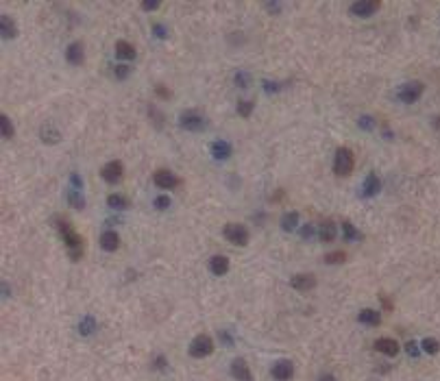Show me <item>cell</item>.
<instances>
[{"label":"cell","mask_w":440,"mask_h":381,"mask_svg":"<svg viewBox=\"0 0 440 381\" xmlns=\"http://www.w3.org/2000/svg\"><path fill=\"white\" fill-rule=\"evenodd\" d=\"M114 74H116V79H118V81H122V79H126V76L131 74V68L126 63H120V65H116V68H114Z\"/></svg>","instance_id":"35"},{"label":"cell","mask_w":440,"mask_h":381,"mask_svg":"<svg viewBox=\"0 0 440 381\" xmlns=\"http://www.w3.org/2000/svg\"><path fill=\"white\" fill-rule=\"evenodd\" d=\"M100 246H103V251H118L120 246V235L116 231H111V229H107V231L100 233Z\"/></svg>","instance_id":"17"},{"label":"cell","mask_w":440,"mask_h":381,"mask_svg":"<svg viewBox=\"0 0 440 381\" xmlns=\"http://www.w3.org/2000/svg\"><path fill=\"white\" fill-rule=\"evenodd\" d=\"M155 94H157L159 98H170V96H173V94H170V89L166 88V85H157V88H155Z\"/></svg>","instance_id":"43"},{"label":"cell","mask_w":440,"mask_h":381,"mask_svg":"<svg viewBox=\"0 0 440 381\" xmlns=\"http://www.w3.org/2000/svg\"><path fill=\"white\" fill-rule=\"evenodd\" d=\"M345 259H347L345 251H333V253H327V255H325V262L329 264V266H333V264H342Z\"/></svg>","instance_id":"32"},{"label":"cell","mask_w":440,"mask_h":381,"mask_svg":"<svg viewBox=\"0 0 440 381\" xmlns=\"http://www.w3.org/2000/svg\"><path fill=\"white\" fill-rule=\"evenodd\" d=\"M357 124H360L364 131H373V126H375V120H373L371 116H362V118L357 120Z\"/></svg>","instance_id":"36"},{"label":"cell","mask_w":440,"mask_h":381,"mask_svg":"<svg viewBox=\"0 0 440 381\" xmlns=\"http://www.w3.org/2000/svg\"><path fill=\"white\" fill-rule=\"evenodd\" d=\"M148 114L153 116V120H155V124H157V126H161V124H164V116H161L159 111L155 109V107H148Z\"/></svg>","instance_id":"41"},{"label":"cell","mask_w":440,"mask_h":381,"mask_svg":"<svg viewBox=\"0 0 440 381\" xmlns=\"http://www.w3.org/2000/svg\"><path fill=\"white\" fill-rule=\"evenodd\" d=\"M381 303H383V307H386V309H392V303H390V301H388V298H386V296H381Z\"/></svg>","instance_id":"48"},{"label":"cell","mask_w":440,"mask_h":381,"mask_svg":"<svg viewBox=\"0 0 440 381\" xmlns=\"http://www.w3.org/2000/svg\"><path fill=\"white\" fill-rule=\"evenodd\" d=\"M65 59H68L70 65H81L85 61V53H83V44L81 42H72L65 50Z\"/></svg>","instance_id":"14"},{"label":"cell","mask_w":440,"mask_h":381,"mask_svg":"<svg viewBox=\"0 0 440 381\" xmlns=\"http://www.w3.org/2000/svg\"><path fill=\"white\" fill-rule=\"evenodd\" d=\"M94 331H96V318L88 314V316H85V318L79 322V333L88 338V335H92Z\"/></svg>","instance_id":"25"},{"label":"cell","mask_w":440,"mask_h":381,"mask_svg":"<svg viewBox=\"0 0 440 381\" xmlns=\"http://www.w3.org/2000/svg\"><path fill=\"white\" fill-rule=\"evenodd\" d=\"M155 368H157V370L166 368V357H157V359H155Z\"/></svg>","instance_id":"46"},{"label":"cell","mask_w":440,"mask_h":381,"mask_svg":"<svg viewBox=\"0 0 440 381\" xmlns=\"http://www.w3.org/2000/svg\"><path fill=\"white\" fill-rule=\"evenodd\" d=\"M379 190H381V181H379V176L375 175V172L366 175V179H364V183H362V194L366 198H371V196L379 194Z\"/></svg>","instance_id":"15"},{"label":"cell","mask_w":440,"mask_h":381,"mask_svg":"<svg viewBox=\"0 0 440 381\" xmlns=\"http://www.w3.org/2000/svg\"><path fill=\"white\" fill-rule=\"evenodd\" d=\"M296 225H299V213H296V211H288L286 216L281 218V229H283V231H294Z\"/></svg>","instance_id":"26"},{"label":"cell","mask_w":440,"mask_h":381,"mask_svg":"<svg viewBox=\"0 0 440 381\" xmlns=\"http://www.w3.org/2000/svg\"><path fill=\"white\" fill-rule=\"evenodd\" d=\"M355 168V155H353L351 148L347 146H340L336 150V157H333V172L336 176H349Z\"/></svg>","instance_id":"2"},{"label":"cell","mask_w":440,"mask_h":381,"mask_svg":"<svg viewBox=\"0 0 440 381\" xmlns=\"http://www.w3.org/2000/svg\"><path fill=\"white\" fill-rule=\"evenodd\" d=\"M153 33H155V37H159V39H164L166 35H168V33H166V27H164V24H155V27H153Z\"/></svg>","instance_id":"44"},{"label":"cell","mask_w":440,"mask_h":381,"mask_svg":"<svg viewBox=\"0 0 440 381\" xmlns=\"http://www.w3.org/2000/svg\"><path fill=\"white\" fill-rule=\"evenodd\" d=\"M0 131H2V137H4V140H11L13 133H16V131H13L11 120L7 118V114H2V116H0Z\"/></svg>","instance_id":"29"},{"label":"cell","mask_w":440,"mask_h":381,"mask_svg":"<svg viewBox=\"0 0 440 381\" xmlns=\"http://www.w3.org/2000/svg\"><path fill=\"white\" fill-rule=\"evenodd\" d=\"M264 91L266 94H279V91H283V83H279V81H264Z\"/></svg>","instance_id":"33"},{"label":"cell","mask_w":440,"mask_h":381,"mask_svg":"<svg viewBox=\"0 0 440 381\" xmlns=\"http://www.w3.org/2000/svg\"><path fill=\"white\" fill-rule=\"evenodd\" d=\"M153 183L159 190H175V187L181 185V179L170 170H157L153 175Z\"/></svg>","instance_id":"8"},{"label":"cell","mask_w":440,"mask_h":381,"mask_svg":"<svg viewBox=\"0 0 440 381\" xmlns=\"http://www.w3.org/2000/svg\"><path fill=\"white\" fill-rule=\"evenodd\" d=\"M357 320H360L362 324H366V327H377V324H381V314L377 312V309H362L360 314H357Z\"/></svg>","instance_id":"20"},{"label":"cell","mask_w":440,"mask_h":381,"mask_svg":"<svg viewBox=\"0 0 440 381\" xmlns=\"http://www.w3.org/2000/svg\"><path fill=\"white\" fill-rule=\"evenodd\" d=\"M290 283H292V288L299 290V292H307V290H314L316 288V277H314V274H310V272L294 274Z\"/></svg>","instance_id":"13"},{"label":"cell","mask_w":440,"mask_h":381,"mask_svg":"<svg viewBox=\"0 0 440 381\" xmlns=\"http://www.w3.org/2000/svg\"><path fill=\"white\" fill-rule=\"evenodd\" d=\"M434 129L440 131V118H434Z\"/></svg>","instance_id":"49"},{"label":"cell","mask_w":440,"mask_h":381,"mask_svg":"<svg viewBox=\"0 0 440 381\" xmlns=\"http://www.w3.org/2000/svg\"><path fill=\"white\" fill-rule=\"evenodd\" d=\"M316 235V229H314V225H305L301 229V237L303 240H312V237Z\"/></svg>","instance_id":"38"},{"label":"cell","mask_w":440,"mask_h":381,"mask_svg":"<svg viewBox=\"0 0 440 381\" xmlns=\"http://www.w3.org/2000/svg\"><path fill=\"white\" fill-rule=\"evenodd\" d=\"M39 137H42V142H46V144H57V142L61 140V133H59L53 124H44L42 129H39Z\"/></svg>","instance_id":"23"},{"label":"cell","mask_w":440,"mask_h":381,"mask_svg":"<svg viewBox=\"0 0 440 381\" xmlns=\"http://www.w3.org/2000/svg\"><path fill=\"white\" fill-rule=\"evenodd\" d=\"M336 235H338V227H336V222H331V220L321 222V225H318V229H316V237L323 244L333 242V240H336Z\"/></svg>","instance_id":"11"},{"label":"cell","mask_w":440,"mask_h":381,"mask_svg":"<svg viewBox=\"0 0 440 381\" xmlns=\"http://www.w3.org/2000/svg\"><path fill=\"white\" fill-rule=\"evenodd\" d=\"M318 381H338V379L333 377L331 373H325V375H321V377H318Z\"/></svg>","instance_id":"47"},{"label":"cell","mask_w":440,"mask_h":381,"mask_svg":"<svg viewBox=\"0 0 440 381\" xmlns=\"http://www.w3.org/2000/svg\"><path fill=\"white\" fill-rule=\"evenodd\" d=\"M375 349L381 355L394 357V355L399 353V342H397V340H392V338H379V340H375Z\"/></svg>","instance_id":"16"},{"label":"cell","mask_w":440,"mask_h":381,"mask_svg":"<svg viewBox=\"0 0 440 381\" xmlns=\"http://www.w3.org/2000/svg\"><path fill=\"white\" fill-rule=\"evenodd\" d=\"M379 7H381L379 0H357V2H353L351 7H349V11L353 15H357V18H371Z\"/></svg>","instance_id":"9"},{"label":"cell","mask_w":440,"mask_h":381,"mask_svg":"<svg viewBox=\"0 0 440 381\" xmlns=\"http://www.w3.org/2000/svg\"><path fill=\"white\" fill-rule=\"evenodd\" d=\"M155 207H157L159 211L168 209V207H170V198H168V196H164V194L157 196V198H155Z\"/></svg>","instance_id":"37"},{"label":"cell","mask_w":440,"mask_h":381,"mask_svg":"<svg viewBox=\"0 0 440 381\" xmlns=\"http://www.w3.org/2000/svg\"><path fill=\"white\" fill-rule=\"evenodd\" d=\"M406 351H408L410 357H418V344L414 342V340H410V342L406 344Z\"/></svg>","instance_id":"40"},{"label":"cell","mask_w":440,"mask_h":381,"mask_svg":"<svg viewBox=\"0 0 440 381\" xmlns=\"http://www.w3.org/2000/svg\"><path fill=\"white\" fill-rule=\"evenodd\" d=\"M266 9H270L272 13H279L281 11V4L279 2H266Z\"/></svg>","instance_id":"45"},{"label":"cell","mask_w":440,"mask_h":381,"mask_svg":"<svg viewBox=\"0 0 440 381\" xmlns=\"http://www.w3.org/2000/svg\"><path fill=\"white\" fill-rule=\"evenodd\" d=\"M342 231H345V240H349V242H355V240H362V233L357 231L355 227L351 225V222H342Z\"/></svg>","instance_id":"28"},{"label":"cell","mask_w":440,"mask_h":381,"mask_svg":"<svg viewBox=\"0 0 440 381\" xmlns=\"http://www.w3.org/2000/svg\"><path fill=\"white\" fill-rule=\"evenodd\" d=\"M211 155H214V159H218V161L229 159L231 144H229V142H225V140H216L214 144H211Z\"/></svg>","instance_id":"22"},{"label":"cell","mask_w":440,"mask_h":381,"mask_svg":"<svg viewBox=\"0 0 440 381\" xmlns=\"http://www.w3.org/2000/svg\"><path fill=\"white\" fill-rule=\"evenodd\" d=\"M222 235H225L227 242L235 244V246H244L249 242V229L240 222H229L225 229H222Z\"/></svg>","instance_id":"5"},{"label":"cell","mask_w":440,"mask_h":381,"mask_svg":"<svg viewBox=\"0 0 440 381\" xmlns=\"http://www.w3.org/2000/svg\"><path fill=\"white\" fill-rule=\"evenodd\" d=\"M234 81H235L237 88L244 89V88H249V85H251V74H249V72H237V74L234 76Z\"/></svg>","instance_id":"34"},{"label":"cell","mask_w":440,"mask_h":381,"mask_svg":"<svg viewBox=\"0 0 440 381\" xmlns=\"http://www.w3.org/2000/svg\"><path fill=\"white\" fill-rule=\"evenodd\" d=\"M190 355L194 359H203V357H209L211 353H214V340L209 338V335H205V333H201V335H196L194 340L190 342Z\"/></svg>","instance_id":"3"},{"label":"cell","mask_w":440,"mask_h":381,"mask_svg":"<svg viewBox=\"0 0 440 381\" xmlns=\"http://www.w3.org/2000/svg\"><path fill=\"white\" fill-rule=\"evenodd\" d=\"M107 205L111 207V209H118V211L129 209V198L122 196V194H109L107 196Z\"/></svg>","instance_id":"24"},{"label":"cell","mask_w":440,"mask_h":381,"mask_svg":"<svg viewBox=\"0 0 440 381\" xmlns=\"http://www.w3.org/2000/svg\"><path fill=\"white\" fill-rule=\"evenodd\" d=\"M68 203H70V207H74V209H83L85 207V198L79 190H68Z\"/></svg>","instance_id":"27"},{"label":"cell","mask_w":440,"mask_h":381,"mask_svg":"<svg viewBox=\"0 0 440 381\" xmlns=\"http://www.w3.org/2000/svg\"><path fill=\"white\" fill-rule=\"evenodd\" d=\"M231 375L237 379V381H253V375H251V368L249 364L244 362L242 357H235L234 362H231Z\"/></svg>","instance_id":"12"},{"label":"cell","mask_w":440,"mask_h":381,"mask_svg":"<svg viewBox=\"0 0 440 381\" xmlns=\"http://www.w3.org/2000/svg\"><path fill=\"white\" fill-rule=\"evenodd\" d=\"M421 349H423L427 355H436L438 351H440V342H438L436 338H425L423 342H421Z\"/></svg>","instance_id":"30"},{"label":"cell","mask_w":440,"mask_h":381,"mask_svg":"<svg viewBox=\"0 0 440 381\" xmlns=\"http://www.w3.org/2000/svg\"><path fill=\"white\" fill-rule=\"evenodd\" d=\"M57 229L59 233H61L65 246H68V253L72 259H79L81 255H83V240H81V235L77 231H74V227L70 225L68 220H59L57 222Z\"/></svg>","instance_id":"1"},{"label":"cell","mask_w":440,"mask_h":381,"mask_svg":"<svg viewBox=\"0 0 440 381\" xmlns=\"http://www.w3.org/2000/svg\"><path fill=\"white\" fill-rule=\"evenodd\" d=\"M253 109H255V103H253V100H240V103H237V114H240L242 118H251Z\"/></svg>","instance_id":"31"},{"label":"cell","mask_w":440,"mask_h":381,"mask_svg":"<svg viewBox=\"0 0 440 381\" xmlns=\"http://www.w3.org/2000/svg\"><path fill=\"white\" fill-rule=\"evenodd\" d=\"M272 377L277 381H290L294 377V364L288 362V359H281L272 366Z\"/></svg>","instance_id":"10"},{"label":"cell","mask_w":440,"mask_h":381,"mask_svg":"<svg viewBox=\"0 0 440 381\" xmlns=\"http://www.w3.org/2000/svg\"><path fill=\"white\" fill-rule=\"evenodd\" d=\"M70 181H72V185L77 187L79 192L83 190V179H81V175H79V172H72V175H70Z\"/></svg>","instance_id":"42"},{"label":"cell","mask_w":440,"mask_h":381,"mask_svg":"<svg viewBox=\"0 0 440 381\" xmlns=\"http://www.w3.org/2000/svg\"><path fill=\"white\" fill-rule=\"evenodd\" d=\"M423 91H425V85L421 83V81H408V83H403L401 88H399L397 98L401 100V103H406V105H412V103H416V100L421 98Z\"/></svg>","instance_id":"4"},{"label":"cell","mask_w":440,"mask_h":381,"mask_svg":"<svg viewBox=\"0 0 440 381\" xmlns=\"http://www.w3.org/2000/svg\"><path fill=\"white\" fill-rule=\"evenodd\" d=\"M140 7L144 9V11H155V9H159V7H161V2H159V0H144V2H142Z\"/></svg>","instance_id":"39"},{"label":"cell","mask_w":440,"mask_h":381,"mask_svg":"<svg viewBox=\"0 0 440 381\" xmlns=\"http://www.w3.org/2000/svg\"><path fill=\"white\" fill-rule=\"evenodd\" d=\"M116 57L122 59V61H133L135 59V46L124 42V39L116 42Z\"/></svg>","instance_id":"21"},{"label":"cell","mask_w":440,"mask_h":381,"mask_svg":"<svg viewBox=\"0 0 440 381\" xmlns=\"http://www.w3.org/2000/svg\"><path fill=\"white\" fill-rule=\"evenodd\" d=\"M209 270L216 274V277H222V274L229 272V257L225 255H214L209 259Z\"/></svg>","instance_id":"19"},{"label":"cell","mask_w":440,"mask_h":381,"mask_svg":"<svg viewBox=\"0 0 440 381\" xmlns=\"http://www.w3.org/2000/svg\"><path fill=\"white\" fill-rule=\"evenodd\" d=\"M100 176H103V181L111 183V185L120 183V181H122V176H124V166H122V161L114 159V161H109V164H105V166H103V170H100Z\"/></svg>","instance_id":"7"},{"label":"cell","mask_w":440,"mask_h":381,"mask_svg":"<svg viewBox=\"0 0 440 381\" xmlns=\"http://www.w3.org/2000/svg\"><path fill=\"white\" fill-rule=\"evenodd\" d=\"M179 124H181V129L192 131V133H194V131H203L205 129L207 120H205L203 114H199V111H194V109H188V111H183V114H181Z\"/></svg>","instance_id":"6"},{"label":"cell","mask_w":440,"mask_h":381,"mask_svg":"<svg viewBox=\"0 0 440 381\" xmlns=\"http://www.w3.org/2000/svg\"><path fill=\"white\" fill-rule=\"evenodd\" d=\"M0 33H2V39H13L18 35V27L11 15L2 13V18H0Z\"/></svg>","instance_id":"18"}]
</instances>
